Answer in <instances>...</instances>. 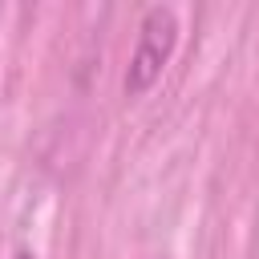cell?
Segmentation results:
<instances>
[{
	"instance_id": "1",
	"label": "cell",
	"mask_w": 259,
	"mask_h": 259,
	"mask_svg": "<svg viewBox=\"0 0 259 259\" xmlns=\"http://www.w3.org/2000/svg\"><path fill=\"white\" fill-rule=\"evenodd\" d=\"M170 45H174V16H170L166 8H154V12L146 16V28H142V45H138V57H134L130 81H125L134 93H142V89L154 81V73L162 69V61H166Z\"/></svg>"
},
{
	"instance_id": "2",
	"label": "cell",
	"mask_w": 259,
	"mask_h": 259,
	"mask_svg": "<svg viewBox=\"0 0 259 259\" xmlns=\"http://www.w3.org/2000/svg\"><path fill=\"white\" fill-rule=\"evenodd\" d=\"M16 259H32V255H16Z\"/></svg>"
}]
</instances>
